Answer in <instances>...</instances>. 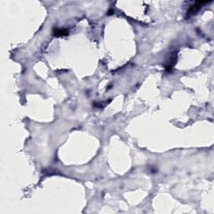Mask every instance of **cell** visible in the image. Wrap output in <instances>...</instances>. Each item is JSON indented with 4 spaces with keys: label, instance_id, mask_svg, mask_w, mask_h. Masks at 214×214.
Returning a JSON list of instances; mask_svg holds the SVG:
<instances>
[{
    "label": "cell",
    "instance_id": "1",
    "mask_svg": "<svg viewBox=\"0 0 214 214\" xmlns=\"http://www.w3.org/2000/svg\"><path fill=\"white\" fill-rule=\"evenodd\" d=\"M208 4V2L206 1H202V2H197L195 4H193L192 6L190 7L189 10L187 11V15L190 16V15H193V14H196V13H198L203 7V4Z\"/></svg>",
    "mask_w": 214,
    "mask_h": 214
},
{
    "label": "cell",
    "instance_id": "2",
    "mask_svg": "<svg viewBox=\"0 0 214 214\" xmlns=\"http://www.w3.org/2000/svg\"><path fill=\"white\" fill-rule=\"evenodd\" d=\"M176 61V53H173V54L171 55V56L170 57V59H169V60H168L167 65H166V69L167 70H170L172 68V66L175 65Z\"/></svg>",
    "mask_w": 214,
    "mask_h": 214
},
{
    "label": "cell",
    "instance_id": "3",
    "mask_svg": "<svg viewBox=\"0 0 214 214\" xmlns=\"http://www.w3.org/2000/svg\"><path fill=\"white\" fill-rule=\"evenodd\" d=\"M53 34L56 36V37H60V36H65V35H68V31L66 29H63V28H55L53 32Z\"/></svg>",
    "mask_w": 214,
    "mask_h": 214
}]
</instances>
